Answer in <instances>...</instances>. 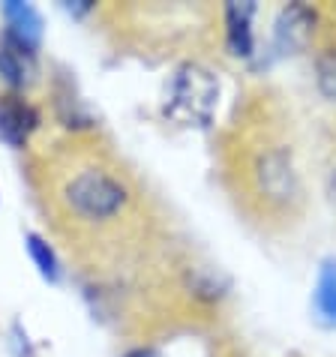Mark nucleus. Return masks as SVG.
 Instances as JSON below:
<instances>
[{"instance_id":"f257e3e1","label":"nucleus","mask_w":336,"mask_h":357,"mask_svg":"<svg viewBox=\"0 0 336 357\" xmlns=\"http://www.w3.org/2000/svg\"><path fill=\"white\" fill-rule=\"evenodd\" d=\"M33 186L45 222L69 259L93 280L121 282L142 255L151 213L132 172L93 135H66L33 160Z\"/></svg>"},{"instance_id":"f03ea898","label":"nucleus","mask_w":336,"mask_h":357,"mask_svg":"<svg viewBox=\"0 0 336 357\" xmlns=\"http://www.w3.org/2000/svg\"><path fill=\"white\" fill-rule=\"evenodd\" d=\"M231 177L246 213L261 222L294 220L303 204V181L291 144L276 135H255L246 147L237 144Z\"/></svg>"},{"instance_id":"7ed1b4c3","label":"nucleus","mask_w":336,"mask_h":357,"mask_svg":"<svg viewBox=\"0 0 336 357\" xmlns=\"http://www.w3.org/2000/svg\"><path fill=\"white\" fill-rule=\"evenodd\" d=\"M315 15L303 3H291L276 22V45L282 52H300V48L312 39Z\"/></svg>"},{"instance_id":"20e7f679","label":"nucleus","mask_w":336,"mask_h":357,"mask_svg":"<svg viewBox=\"0 0 336 357\" xmlns=\"http://www.w3.org/2000/svg\"><path fill=\"white\" fill-rule=\"evenodd\" d=\"M3 15L9 22V43H15L18 48H24V52H33L39 45V36H43V22H39L36 9L27 6V3H6L3 6Z\"/></svg>"},{"instance_id":"39448f33","label":"nucleus","mask_w":336,"mask_h":357,"mask_svg":"<svg viewBox=\"0 0 336 357\" xmlns=\"http://www.w3.org/2000/svg\"><path fill=\"white\" fill-rule=\"evenodd\" d=\"M33 112L31 105L22 102V99L15 96H6L3 102H0V138L9 142L13 147H24L27 135L33 130Z\"/></svg>"},{"instance_id":"423d86ee","label":"nucleus","mask_w":336,"mask_h":357,"mask_svg":"<svg viewBox=\"0 0 336 357\" xmlns=\"http://www.w3.org/2000/svg\"><path fill=\"white\" fill-rule=\"evenodd\" d=\"M312 315L321 327H336V259H324L312 291Z\"/></svg>"},{"instance_id":"0eeeda50","label":"nucleus","mask_w":336,"mask_h":357,"mask_svg":"<svg viewBox=\"0 0 336 357\" xmlns=\"http://www.w3.org/2000/svg\"><path fill=\"white\" fill-rule=\"evenodd\" d=\"M252 3H229L225 6V24H229V45L234 54L252 52V31H250Z\"/></svg>"},{"instance_id":"6e6552de","label":"nucleus","mask_w":336,"mask_h":357,"mask_svg":"<svg viewBox=\"0 0 336 357\" xmlns=\"http://www.w3.org/2000/svg\"><path fill=\"white\" fill-rule=\"evenodd\" d=\"M315 84L328 102H336V48H324L315 57Z\"/></svg>"},{"instance_id":"1a4fd4ad","label":"nucleus","mask_w":336,"mask_h":357,"mask_svg":"<svg viewBox=\"0 0 336 357\" xmlns=\"http://www.w3.org/2000/svg\"><path fill=\"white\" fill-rule=\"evenodd\" d=\"M22 54H31L24 48H18L15 43H0V75L6 78L13 87L24 84V63H22Z\"/></svg>"},{"instance_id":"9d476101","label":"nucleus","mask_w":336,"mask_h":357,"mask_svg":"<svg viewBox=\"0 0 336 357\" xmlns=\"http://www.w3.org/2000/svg\"><path fill=\"white\" fill-rule=\"evenodd\" d=\"M27 246H31V255L36 259L39 271H43L48 280H57V261H54V252L48 250V243L39 241L36 234H31V237H27Z\"/></svg>"},{"instance_id":"9b49d317","label":"nucleus","mask_w":336,"mask_h":357,"mask_svg":"<svg viewBox=\"0 0 336 357\" xmlns=\"http://www.w3.org/2000/svg\"><path fill=\"white\" fill-rule=\"evenodd\" d=\"M130 357H147V354H144V351H138V354H130Z\"/></svg>"},{"instance_id":"f8f14e48","label":"nucleus","mask_w":336,"mask_h":357,"mask_svg":"<svg viewBox=\"0 0 336 357\" xmlns=\"http://www.w3.org/2000/svg\"><path fill=\"white\" fill-rule=\"evenodd\" d=\"M333 192H336V172H333Z\"/></svg>"}]
</instances>
